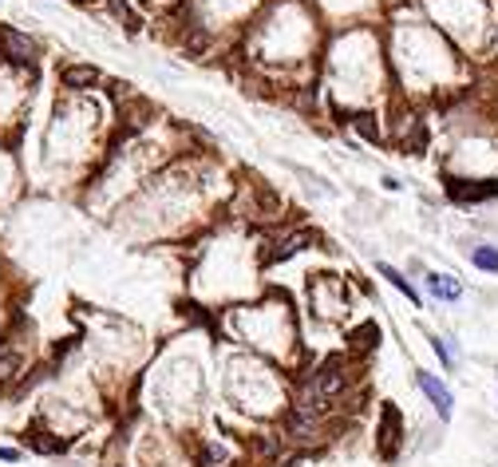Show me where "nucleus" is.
Wrapping results in <instances>:
<instances>
[{"mask_svg":"<svg viewBox=\"0 0 498 467\" xmlns=\"http://www.w3.org/2000/svg\"><path fill=\"white\" fill-rule=\"evenodd\" d=\"M313 238H316V234L309 230V226H301V230H285L281 238L269 242V250H265V258H261V261H265V266H281V261H289L293 254H301Z\"/></svg>","mask_w":498,"mask_h":467,"instance_id":"f257e3e1","label":"nucleus"},{"mask_svg":"<svg viewBox=\"0 0 498 467\" xmlns=\"http://www.w3.org/2000/svg\"><path fill=\"white\" fill-rule=\"evenodd\" d=\"M0 60L4 63H16V68H28V63L36 60V44L24 36V32H16V28H0Z\"/></svg>","mask_w":498,"mask_h":467,"instance_id":"f03ea898","label":"nucleus"},{"mask_svg":"<svg viewBox=\"0 0 498 467\" xmlns=\"http://www.w3.org/2000/svg\"><path fill=\"white\" fill-rule=\"evenodd\" d=\"M415 384H419V392L435 404L439 420H451V408H455V396H451V388L439 376H431V372H415Z\"/></svg>","mask_w":498,"mask_h":467,"instance_id":"7ed1b4c3","label":"nucleus"},{"mask_svg":"<svg viewBox=\"0 0 498 467\" xmlns=\"http://www.w3.org/2000/svg\"><path fill=\"white\" fill-rule=\"evenodd\" d=\"M103 79L95 63H63L60 68V87L63 91H91V87Z\"/></svg>","mask_w":498,"mask_h":467,"instance_id":"20e7f679","label":"nucleus"},{"mask_svg":"<svg viewBox=\"0 0 498 467\" xmlns=\"http://www.w3.org/2000/svg\"><path fill=\"white\" fill-rule=\"evenodd\" d=\"M447 194L455 198V202H486V198H498V178H490V183L447 178Z\"/></svg>","mask_w":498,"mask_h":467,"instance_id":"39448f33","label":"nucleus"},{"mask_svg":"<svg viewBox=\"0 0 498 467\" xmlns=\"http://www.w3.org/2000/svg\"><path fill=\"white\" fill-rule=\"evenodd\" d=\"M376 443H380V455H384V459H391L396 447H400V412H396L391 404H384V412H380Z\"/></svg>","mask_w":498,"mask_h":467,"instance_id":"423d86ee","label":"nucleus"},{"mask_svg":"<svg viewBox=\"0 0 498 467\" xmlns=\"http://www.w3.org/2000/svg\"><path fill=\"white\" fill-rule=\"evenodd\" d=\"M376 273H380V277H384V282L391 285V289H400V293L407 297V301H412L415 309L423 305V297H419V289H415V285L407 282V277H403V273L396 270V266H388V261H376Z\"/></svg>","mask_w":498,"mask_h":467,"instance_id":"0eeeda50","label":"nucleus"},{"mask_svg":"<svg viewBox=\"0 0 498 467\" xmlns=\"http://www.w3.org/2000/svg\"><path fill=\"white\" fill-rule=\"evenodd\" d=\"M427 282V293L431 297H439V301H459L462 297V285L455 282V277H451V273H439V270H431L423 277Z\"/></svg>","mask_w":498,"mask_h":467,"instance_id":"6e6552de","label":"nucleus"},{"mask_svg":"<svg viewBox=\"0 0 498 467\" xmlns=\"http://www.w3.org/2000/svg\"><path fill=\"white\" fill-rule=\"evenodd\" d=\"M348 123H352V131H356L360 139H364V143L380 147V139H384V131H380V115H376V111H356V115L348 119Z\"/></svg>","mask_w":498,"mask_h":467,"instance_id":"1a4fd4ad","label":"nucleus"},{"mask_svg":"<svg viewBox=\"0 0 498 467\" xmlns=\"http://www.w3.org/2000/svg\"><path fill=\"white\" fill-rule=\"evenodd\" d=\"M423 151H427L423 119H407V127H403V155H423Z\"/></svg>","mask_w":498,"mask_h":467,"instance_id":"9d476101","label":"nucleus"},{"mask_svg":"<svg viewBox=\"0 0 498 467\" xmlns=\"http://www.w3.org/2000/svg\"><path fill=\"white\" fill-rule=\"evenodd\" d=\"M348 341H352V353H372V349H380V325L376 321H364Z\"/></svg>","mask_w":498,"mask_h":467,"instance_id":"9b49d317","label":"nucleus"},{"mask_svg":"<svg viewBox=\"0 0 498 467\" xmlns=\"http://www.w3.org/2000/svg\"><path fill=\"white\" fill-rule=\"evenodd\" d=\"M471 266H478L483 273H498V246H474Z\"/></svg>","mask_w":498,"mask_h":467,"instance_id":"f8f14e48","label":"nucleus"},{"mask_svg":"<svg viewBox=\"0 0 498 467\" xmlns=\"http://www.w3.org/2000/svg\"><path fill=\"white\" fill-rule=\"evenodd\" d=\"M431 349H435V353H439V360H443L447 369H451V365H455V353H451V349H447V341H439V337H431Z\"/></svg>","mask_w":498,"mask_h":467,"instance_id":"ddd939ff","label":"nucleus"},{"mask_svg":"<svg viewBox=\"0 0 498 467\" xmlns=\"http://www.w3.org/2000/svg\"><path fill=\"white\" fill-rule=\"evenodd\" d=\"M0 459H4V464H16V459H20V452H16V447H4V443H0Z\"/></svg>","mask_w":498,"mask_h":467,"instance_id":"4468645a","label":"nucleus"}]
</instances>
